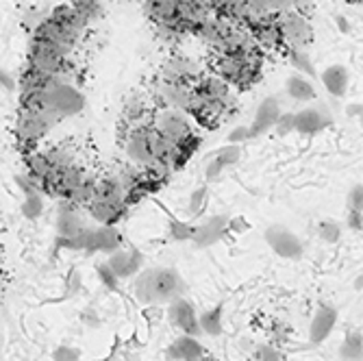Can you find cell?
I'll use <instances>...</instances> for the list:
<instances>
[{"mask_svg": "<svg viewBox=\"0 0 363 361\" xmlns=\"http://www.w3.org/2000/svg\"><path fill=\"white\" fill-rule=\"evenodd\" d=\"M185 283L170 268H150L135 279V296L144 305L170 303L177 296H183Z\"/></svg>", "mask_w": 363, "mask_h": 361, "instance_id": "cell-1", "label": "cell"}, {"mask_svg": "<svg viewBox=\"0 0 363 361\" xmlns=\"http://www.w3.org/2000/svg\"><path fill=\"white\" fill-rule=\"evenodd\" d=\"M216 70H218V77L224 83L240 87V89H246L259 79L261 48L257 44H250L240 52L220 55L218 61H216Z\"/></svg>", "mask_w": 363, "mask_h": 361, "instance_id": "cell-2", "label": "cell"}, {"mask_svg": "<svg viewBox=\"0 0 363 361\" xmlns=\"http://www.w3.org/2000/svg\"><path fill=\"white\" fill-rule=\"evenodd\" d=\"M83 107H85V98L74 85L59 83L55 79L48 81V85H46V109L44 111H48L57 122L79 113Z\"/></svg>", "mask_w": 363, "mask_h": 361, "instance_id": "cell-3", "label": "cell"}, {"mask_svg": "<svg viewBox=\"0 0 363 361\" xmlns=\"http://www.w3.org/2000/svg\"><path fill=\"white\" fill-rule=\"evenodd\" d=\"M150 126L157 130L161 138H166L179 146H185L194 140V130L191 124L187 120V116L179 109H170V107H161L155 111V116L150 118Z\"/></svg>", "mask_w": 363, "mask_h": 361, "instance_id": "cell-4", "label": "cell"}, {"mask_svg": "<svg viewBox=\"0 0 363 361\" xmlns=\"http://www.w3.org/2000/svg\"><path fill=\"white\" fill-rule=\"evenodd\" d=\"M281 26V42L287 50H307L313 42V28L303 11H283L277 16Z\"/></svg>", "mask_w": 363, "mask_h": 361, "instance_id": "cell-5", "label": "cell"}, {"mask_svg": "<svg viewBox=\"0 0 363 361\" xmlns=\"http://www.w3.org/2000/svg\"><path fill=\"white\" fill-rule=\"evenodd\" d=\"M55 124H57V120L48 111H28V109H22L20 118H18L16 133H18L20 144L33 146V144H38L42 138H46L48 130Z\"/></svg>", "mask_w": 363, "mask_h": 361, "instance_id": "cell-6", "label": "cell"}, {"mask_svg": "<svg viewBox=\"0 0 363 361\" xmlns=\"http://www.w3.org/2000/svg\"><path fill=\"white\" fill-rule=\"evenodd\" d=\"M65 61H68V59L61 57L48 44H44V42H40L35 38L30 40V46H28V70L30 72L46 77V79H55Z\"/></svg>", "mask_w": 363, "mask_h": 361, "instance_id": "cell-7", "label": "cell"}, {"mask_svg": "<svg viewBox=\"0 0 363 361\" xmlns=\"http://www.w3.org/2000/svg\"><path fill=\"white\" fill-rule=\"evenodd\" d=\"M263 238H266L268 246L283 259H301L303 257V250H305L303 242L298 240V235H296L291 228H287L283 224L268 226Z\"/></svg>", "mask_w": 363, "mask_h": 361, "instance_id": "cell-8", "label": "cell"}, {"mask_svg": "<svg viewBox=\"0 0 363 361\" xmlns=\"http://www.w3.org/2000/svg\"><path fill=\"white\" fill-rule=\"evenodd\" d=\"M152 138H155V128L150 124L130 128V133L124 142V152L128 161L140 163V166H148L152 161Z\"/></svg>", "mask_w": 363, "mask_h": 361, "instance_id": "cell-9", "label": "cell"}, {"mask_svg": "<svg viewBox=\"0 0 363 361\" xmlns=\"http://www.w3.org/2000/svg\"><path fill=\"white\" fill-rule=\"evenodd\" d=\"M168 318L170 322L177 326V329L183 331V335H201V326H198V316H196V309L194 305L183 299V296H177L170 301L168 305Z\"/></svg>", "mask_w": 363, "mask_h": 361, "instance_id": "cell-10", "label": "cell"}, {"mask_svg": "<svg viewBox=\"0 0 363 361\" xmlns=\"http://www.w3.org/2000/svg\"><path fill=\"white\" fill-rule=\"evenodd\" d=\"M161 79L163 81H174V83H185V85H191L198 83L203 77H201V68H198V63L189 57H172L166 65H163L161 70Z\"/></svg>", "mask_w": 363, "mask_h": 361, "instance_id": "cell-11", "label": "cell"}, {"mask_svg": "<svg viewBox=\"0 0 363 361\" xmlns=\"http://www.w3.org/2000/svg\"><path fill=\"white\" fill-rule=\"evenodd\" d=\"M228 220H230V216H226V213H218V216L207 218L203 224H198V226H196L191 242H194L198 248L213 246L216 242H220V240L228 233Z\"/></svg>", "mask_w": 363, "mask_h": 361, "instance_id": "cell-12", "label": "cell"}, {"mask_svg": "<svg viewBox=\"0 0 363 361\" xmlns=\"http://www.w3.org/2000/svg\"><path fill=\"white\" fill-rule=\"evenodd\" d=\"M191 89L194 87L191 85H185V83H174V81H163V79H159V83H157V98L163 103V107L179 109V111L187 113Z\"/></svg>", "mask_w": 363, "mask_h": 361, "instance_id": "cell-13", "label": "cell"}, {"mask_svg": "<svg viewBox=\"0 0 363 361\" xmlns=\"http://www.w3.org/2000/svg\"><path fill=\"white\" fill-rule=\"evenodd\" d=\"M281 103L279 98H266V101H261V105L257 107L255 111V118H252V124L248 126L250 128V138H261L266 135L268 130H272L274 122L279 120L281 116Z\"/></svg>", "mask_w": 363, "mask_h": 361, "instance_id": "cell-14", "label": "cell"}, {"mask_svg": "<svg viewBox=\"0 0 363 361\" xmlns=\"http://www.w3.org/2000/svg\"><path fill=\"white\" fill-rule=\"evenodd\" d=\"M250 33H252L255 44L259 48H263V50H277V48L283 46V42H281V26H279L277 16L261 18L257 24L250 26Z\"/></svg>", "mask_w": 363, "mask_h": 361, "instance_id": "cell-15", "label": "cell"}, {"mask_svg": "<svg viewBox=\"0 0 363 361\" xmlns=\"http://www.w3.org/2000/svg\"><path fill=\"white\" fill-rule=\"evenodd\" d=\"M142 264H144V255L135 248H130V250L118 248L116 252L109 255V261H107V266L116 272L118 279H130L133 274H138Z\"/></svg>", "mask_w": 363, "mask_h": 361, "instance_id": "cell-16", "label": "cell"}, {"mask_svg": "<svg viewBox=\"0 0 363 361\" xmlns=\"http://www.w3.org/2000/svg\"><path fill=\"white\" fill-rule=\"evenodd\" d=\"M328 124H331V118L315 107H305L298 113H294V130L301 135H318Z\"/></svg>", "mask_w": 363, "mask_h": 361, "instance_id": "cell-17", "label": "cell"}, {"mask_svg": "<svg viewBox=\"0 0 363 361\" xmlns=\"http://www.w3.org/2000/svg\"><path fill=\"white\" fill-rule=\"evenodd\" d=\"M337 324V311L331 305H320L313 313L311 326H309V342L322 344L328 335L333 333Z\"/></svg>", "mask_w": 363, "mask_h": 361, "instance_id": "cell-18", "label": "cell"}, {"mask_svg": "<svg viewBox=\"0 0 363 361\" xmlns=\"http://www.w3.org/2000/svg\"><path fill=\"white\" fill-rule=\"evenodd\" d=\"M83 220H81V207L70 203V201H63L59 205L57 211V231L59 238H72L77 235L81 228H83Z\"/></svg>", "mask_w": 363, "mask_h": 361, "instance_id": "cell-19", "label": "cell"}, {"mask_svg": "<svg viewBox=\"0 0 363 361\" xmlns=\"http://www.w3.org/2000/svg\"><path fill=\"white\" fill-rule=\"evenodd\" d=\"M55 24H59L68 35H72L74 40H79L81 42V38H83V33H85V28L89 26L72 7H57L50 16H48Z\"/></svg>", "mask_w": 363, "mask_h": 361, "instance_id": "cell-20", "label": "cell"}, {"mask_svg": "<svg viewBox=\"0 0 363 361\" xmlns=\"http://www.w3.org/2000/svg\"><path fill=\"white\" fill-rule=\"evenodd\" d=\"M322 83L326 87L328 94H333V96H344L348 91V85H350V72L346 65H328V68L322 72Z\"/></svg>", "mask_w": 363, "mask_h": 361, "instance_id": "cell-21", "label": "cell"}, {"mask_svg": "<svg viewBox=\"0 0 363 361\" xmlns=\"http://www.w3.org/2000/svg\"><path fill=\"white\" fill-rule=\"evenodd\" d=\"M201 355H205V348L191 335H181L168 348V359H172V361H194Z\"/></svg>", "mask_w": 363, "mask_h": 361, "instance_id": "cell-22", "label": "cell"}, {"mask_svg": "<svg viewBox=\"0 0 363 361\" xmlns=\"http://www.w3.org/2000/svg\"><path fill=\"white\" fill-rule=\"evenodd\" d=\"M122 246V235L116 226L101 224L94 228V252H116Z\"/></svg>", "mask_w": 363, "mask_h": 361, "instance_id": "cell-23", "label": "cell"}, {"mask_svg": "<svg viewBox=\"0 0 363 361\" xmlns=\"http://www.w3.org/2000/svg\"><path fill=\"white\" fill-rule=\"evenodd\" d=\"M85 207L98 224H107V226H113L126 213V207H116V205H105V203H87Z\"/></svg>", "mask_w": 363, "mask_h": 361, "instance_id": "cell-24", "label": "cell"}, {"mask_svg": "<svg viewBox=\"0 0 363 361\" xmlns=\"http://www.w3.org/2000/svg\"><path fill=\"white\" fill-rule=\"evenodd\" d=\"M224 307L216 305L213 309L205 311L203 316H198V326H201V333L218 338L224 331Z\"/></svg>", "mask_w": 363, "mask_h": 361, "instance_id": "cell-25", "label": "cell"}, {"mask_svg": "<svg viewBox=\"0 0 363 361\" xmlns=\"http://www.w3.org/2000/svg\"><path fill=\"white\" fill-rule=\"evenodd\" d=\"M285 91H287L289 98H294V101H301V103L313 101V98L318 96L313 83L309 79H305V77H289L287 83H285Z\"/></svg>", "mask_w": 363, "mask_h": 361, "instance_id": "cell-26", "label": "cell"}, {"mask_svg": "<svg viewBox=\"0 0 363 361\" xmlns=\"http://www.w3.org/2000/svg\"><path fill=\"white\" fill-rule=\"evenodd\" d=\"M87 24H91L94 20L98 18H103L105 13V7L101 0H72V5H70Z\"/></svg>", "mask_w": 363, "mask_h": 361, "instance_id": "cell-27", "label": "cell"}, {"mask_svg": "<svg viewBox=\"0 0 363 361\" xmlns=\"http://www.w3.org/2000/svg\"><path fill=\"white\" fill-rule=\"evenodd\" d=\"M361 350H363V346H361V331L354 329V331H350L344 338L340 355H342L344 361H361Z\"/></svg>", "mask_w": 363, "mask_h": 361, "instance_id": "cell-28", "label": "cell"}, {"mask_svg": "<svg viewBox=\"0 0 363 361\" xmlns=\"http://www.w3.org/2000/svg\"><path fill=\"white\" fill-rule=\"evenodd\" d=\"M42 211H44V194H40V191L24 194L22 213H24L28 220H35V218L42 216Z\"/></svg>", "mask_w": 363, "mask_h": 361, "instance_id": "cell-29", "label": "cell"}, {"mask_svg": "<svg viewBox=\"0 0 363 361\" xmlns=\"http://www.w3.org/2000/svg\"><path fill=\"white\" fill-rule=\"evenodd\" d=\"M196 226L185 220H170L168 224V238L174 242H191Z\"/></svg>", "mask_w": 363, "mask_h": 361, "instance_id": "cell-30", "label": "cell"}, {"mask_svg": "<svg viewBox=\"0 0 363 361\" xmlns=\"http://www.w3.org/2000/svg\"><path fill=\"white\" fill-rule=\"evenodd\" d=\"M289 59H291V65L301 74L315 77V65H313V61H311V57H309L307 50H289Z\"/></svg>", "mask_w": 363, "mask_h": 361, "instance_id": "cell-31", "label": "cell"}, {"mask_svg": "<svg viewBox=\"0 0 363 361\" xmlns=\"http://www.w3.org/2000/svg\"><path fill=\"white\" fill-rule=\"evenodd\" d=\"M213 159L220 163V166L224 168V170H228V168H233L235 163L242 159V146H238V144H230V146H224L222 150H218L216 155H213Z\"/></svg>", "mask_w": 363, "mask_h": 361, "instance_id": "cell-32", "label": "cell"}, {"mask_svg": "<svg viewBox=\"0 0 363 361\" xmlns=\"http://www.w3.org/2000/svg\"><path fill=\"white\" fill-rule=\"evenodd\" d=\"M207 201H209V187L207 185H201V187H196L189 196V203H187V211L191 216H198V213H203L205 207H207Z\"/></svg>", "mask_w": 363, "mask_h": 361, "instance_id": "cell-33", "label": "cell"}, {"mask_svg": "<svg viewBox=\"0 0 363 361\" xmlns=\"http://www.w3.org/2000/svg\"><path fill=\"white\" fill-rule=\"evenodd\" d=\"M318 238L324 244H335L342 238V226L337 222H333V220H324V222L318 224Z\"/></svg>", "mask_w": 363, "mask_h": 361, "instance_id": "cell-34", "label": "cell"}, {"mask_svg": "<svg viewBox=\"0 0 363 361\" xmlns=\"http://www.w3.org/2000/svg\"><path fill=\"white\" fill-rule=\"evenodd\" d=\"M255 361H285L283 352L272 344H261L255 350Z\"/></svg>", "mask_w": 363, "mask_h": 361, "instance_id": "cell-35", "label": "cell"}, {"mask_svg": "<svg viewBox=\"0 0 363 361\" xmlns=\"http://www.w3.org/2000/svg\"><path fill=\"white\" fill-rule=\"evenodd\" d=\"M96 272H98V281H101L107 289H118L120 287V279L116 277V272L107 264H101L96 268Z\"/></svg>", "mask_w": 363, "mask_h": 361, "instance_id": "cell-36", "label": "cell"}, {"mask_svg": "<svg viewBox=\"0 0 363 361\" xmlns=\"http://www.w3.org/2000/svg\"><path fill=\"white\" fill-rule=\"evenodd\" d=\"M272 128H274V133L279 138H285V135L294 133V113H281Z\"/></svg>", "mask_w": 363, "mask_h": 361, "instance_id": "cell-37", "label": "cell"}, {"mask_svg": "<svg viewBox=\"0 0 363 361\" xmlns=\"http://www.w3.org/2000/svg\"><path fill=\"white\" fill-rule=\"evenodd\" d=\"M52 359L55 361H79L81 359V352L72 346H59L55 352H52Z\"/></svg>", "mask_w": 363, "mask_h": 361, "instance_id": "cell-38", "label": "cell"}, {"mask_svg": "<svg viewBox=\"0 0 363 361\" xmlns=\"http://www.w3.org/2000/svg\"><path fill=\"white\" fill-rule=\"evenodd\" d=\"M361 207H363V187H361V183H357L348 191V209L361 211Z\"/></svg>", "mask_w": 363, "mask_h": 361, "instance_id": "cell-39", "label": "cell"}, {"mask_svg": "<svg viewBox=\"0 0 363 361\" xmlns=\"http://www.w3.org/2000/svg\"><path fill=\"white\" fill-rule=\"evenodd\" d=\"M248 140H252L248 126H235V128L228 133V144H238V146H242V144L248 142Z\"/></svg>", "mask_w": 363, "mask_h": 361, "instance_id": "cell-40", "label": "cell"}, {"mask_svg": "<svg viewBox=\"0 0 363 361\" xmlns=\"http://www.w3.org/2000/svg\"><path fill=\"white\" fill-rule=\"evenodd\" d=\"M224 174V168L220 166V163L211 157V161L205 166V181H209V183H213V181H218L220 177Z\"/></svg>", "mask_w": 363, "mask_h": 361, "instance_id": "cell-41", "label": "cell"}, {"mask_svg": "<svg viewBox=\"0 0 363 361\" xmlns=\"http://www.w3.org/2000/svg\"><path fill=\"white\" fill-rule=\"evenodd\" d=\"M363 213L361 211H354V209H348V216H346V222L350 226V231L354 233H361V228H363Z\"/></svg>", "mask_w": 363, "mask_h": 361, "instance_id": "cell-42", "label": "cell"}, {"mask_svg": "<svg viewBox=\"0 0 363 361\" xmlns=\"http://www.w3.org/2000/svg\"><path fill=\"white\" fill-rule=\"evenodd\" d=\"M246 228H248V222H246L242 216L228 220V231H238V233H242V231H246Z\"/></svg>", "mask_w": 363, "mask_h": 361, "instance_id": "cell-43", "label": "cell"}, {"mask_svg": "<svg viewBox=\"0 0 363 361\" xmlns=\"http://www.w3.org/2000/svg\"><path fill=\"white\" fill-rule=\"evenodd\" d=\"M0 87H5V89H13L16 87V81L11 79V74L7 70L0 68Z\"/></svg>", "mask_w": 363, "mask_h": 361, "instance_id": "cell-44", "label": "cell"}, {"mask_svg": "<svg viewBox=\"0 0 363 361\" xmlns=\"http://www.w3.org/2000/svg\"><path fill=\"white\" fill-rule=\"evenodd\" d=\"M337 26H340V30H344V33H348V30H350L348 20H346V18H342V16H337Z\"/></svg>", "mask_w": 363, "mask_h": 361, "instance_id": "cell-45", "label": "cell"}, {"mask_svg": "<svg viewBox=\"0 0 363 361\" xmlns=\"http://www.w3.org/2000/svg\"><path fill=\"white\" fill-rule=\"evenodd\" d=\"M359 113H361V105H357V103H354V105H350V107H348V116H359Z\"/></svg>", "mask_w": 363, "mask_h": 361, "instance_id": "cell-46", "label": "cell"}, {"mask_svg": "<svg viewBox=\"0 0 363 361\" xmlns=\"http://www.w3.org/2000/svg\"><path fill=\"white\" fill-rule=\"evenodd\" d=\"M194 361H213V359H211V357H209V355L205 352V355H201V357H198V359H194Z\"/></svg>", "mask_w": 363, "mask_h": 361, "instance_id": "cell-47", "label": "cell"}, {"mask_svg": "<svg viewBox=\"0 0 363 361\" xmlns=\"http://www.w3.org/2000/svg\"><path fill=\"white\" fill-rule=\"evenodd\" d=\"M350 5H361V0H348Z\"/></svg>", "mask_w": 363, "mask_h": 361, "instance_id": "cell-48", "label": "cell"}]
</instances>
